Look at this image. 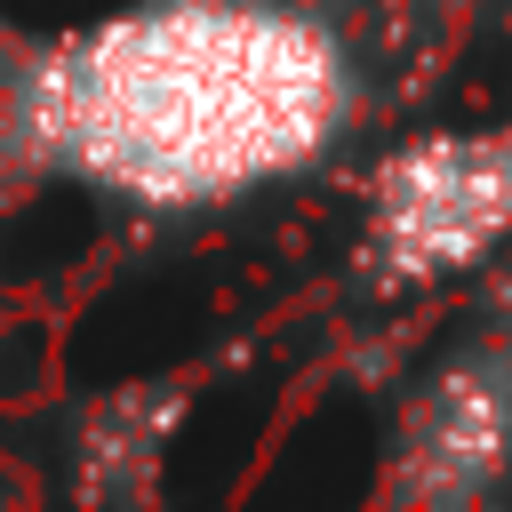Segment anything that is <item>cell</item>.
Returning <instances> with one entry per match:
<instances>
[{
  "label": "cell",
  "mask_w": 512,
  "mask_h": 512,
  "mask_svg": "<svg viewBox=\"0 0 512 512\" xmlns=\"http://www.w3.org/2000/svg\"><path fill=\"white\" fill-rule=\"evenodd\" d=\"M384 0H120L0 40V184L200 224L336 168L392 96Z\"/></svg>",
  "instance_id": "6da1fadb"
},
{
  "label": "cell",
  "mask_w": 512,
  "mask_h": 512,
  "mask_svg": "<svg viewBox=\"0 0 512 512\" xmlns=\"http://www.w3.org/2000/svg\"><path fill=\"white\" fill-rule=\"evenodd\" d=\"M512 248V112L416 128L360 184V264L384 288H440Z\"/></svg>",
  "instance_id": "7a4b0ae2"
},
{
  "label": "cell",
  "mask_w": 512,
  "mask_h": 512,
  "mask_svg": "<svg viewBox=\"0 0 512 512\" xmlns=\"http://www.w3.org/2000/svg\"><path fill=\"white\" fill-rule=\"evenodd\" d=\"M496 488H512V320L416 376L384 472V496L400 504H480Z\"/></svg>",
  "instance_id": "3957f363"
}]
</instances>
